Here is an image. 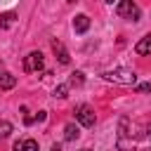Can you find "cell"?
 Instances as JSON below:
<instances>
[{
    "label": "cell",
    "instance_id": "6da1fadb",
    "mask_svg": "<svg viewBox=\"0 0 151 151\" xmlns=\"http://www.w3.org/2000/svg\"><path fill=\"white\" fill-rule=\"evenodd\" d=\"M125 134H132L125 130V123L120 118L118 123V137H125ZM116 146L120 151H151V127H146L144 132H134L130 139H116Z\"/></svg>",
    "mask_w": 151,
    "mask_h": 151
},
{
    "label": "cell",
    "instance_id": "7a4b0ae2",
    "mask_svg": "<svg viewBox=\"0 0 151 151\" xmlns=\"http://www.w3.org/2000/svg\"><path fill=\"white\" fill-rule=\"evenodd\" d=\"M101 76H104V80L116 83V85H134L137 83V73L132 68H113V71H104Z\"/></svg>",
    "mask_w": 151,
    "mask_h": 151
},
{
    "label": "cell",
    "instance_id": "3957f363",
    "mask_svg": "<svg viewBox=\"0 0 151 151\" xmlns=\"http://www.w3.org/2000/svg\"><path fill=\"white\" fill-rule=\"evenodd\" d=\"M116 14L123 17V19H130V21H139V17H142L139 7H137L132 0H120V2L116 5Z\"/></svg>",
    "mask_w": 151,
    "mask_h": 151
},
{
    "label": "cell",
    "instance_id": "277c9868",
    "mask_svg": "<svg viewBox=\"0 0 151 151\" xmlns=\"http://www.w3.org/2000/svg\"><path fill=\"white\" fill-rule=\"evenodd\" d=\"M42 66H45L42 52H28L26 54V59H24V71L26 73H38V71H42Z\"/></svg>",
    "mask_w": 151,
    "mask_h": 151
},
{
    "label": "cell",
    "instance_id": "5b68a950",
    "mask_svg": "<svg viewBox=\"0 0 151 151\" xmlns=\"http://www.w3.org/2000/svg\"><path fill=\"white\" fill-rule=\"evenodd\" d=\"M73 113H76V118H78V123L83 125V127H92L94 125V111L87 106V104H78L76 109H73Z\"/></svg>",
    "mask_w": 151,
    "mask_h": 151
},
{
    "label": "cell",
    "instance_id": "8992f818",
    "mask_svg": "<svg viewBox=\"0 0 151 151\" xmlns=\"http://www.w3.org/2000/svg\"><path fill=\"white\" fill-rule=\"evenodd\" d=\"M52 52H54V57H57V61L59 64H71V54H68V50L64 47V42L61 40H52Z\"/></svg>",
    "mask_w": 151,
    "mask_h": 151
},
{
    "label": "cell",
    "instance_id": "52a82bcc",
    "mask_svg": "<svg viewBox=\"0 0 151 151\" xmlns=\"http://www.w3.org/2000/svg\"><path fill=\"white\" fill-rule=\"evenodd\" d=\"M90 28V17L87 14H78L76 19H73V31L76 33H85Z\"/></svg>",
    "mask_w": 151,
    "mask_h": 151
},
{
    "label": "cell",
    "instance_id": "ba28073f",
    "mask_svg": "<svg viewBox=\"0 0 151 151\" xmlns=\"http://www.w3.org/2000/svg\"><path fill=\"white\" fill-rule=\"evenodd\" d=\"M12 151H38V142L35 139H21V142H17L14 146H12Z\"/></svg>",
    "mask_w": 151,
    "mask_h": 151
},
{
    "label": "cell",
    "instance_id": "9c48e42d",
    "mask_svg": "<svg viewBox=\"0 0 151 151\" xmlns=\"http://www.w3.org/2000/svg\"><path fill=\"white\" fill-rule=\"evenodd\" d=\"M134 52H137V54H151V33H146V35L134 45Z\"/></svg>",
    "mask_w": 151,
    "mask_h": 151
},
{
    "label": "cell",
    "instance_id": "30bf717a",
    "mask_svg": "<svg viewBox=\"0 0 151 151\" xmlns=\"http://www.w3.org/2000/svg\"><path fill=\"white\" fill-rule=\"evenodd\" d=\"M17 85V78L7 71H0V90H12Z\"/></svg>",
    "mask_w": 151,
    "mask_h": 151
},
{
    "label": "cell",
    "instance_id": "8fae6325",
    "mask_svg": "<svg viewBox=\"0 0 151 151\" xmlns=\"http://www.w3.org/2000/svg\"><path fill=\"white\" fill-rule=\"evenodd\" d=\"M64 132H66V134H64V137H66V142H73V139H78V137H80V130H78V125H76V123H68Z\"/></svg>",
    "mask_w": 151,
    "mask_h": 151
},
{
    "label": "cell",
    "instance_id": "7c38bea8",
    "mask_svg": "<svg viewBox=\"0 0 151 151\" xmlns=\"http://www.w3.org/2000/svg\"><path fill=\"white\" fill-rule=\"evenodd\" d=\"M14 21H17V14H14V12H5V14H0V28H9Z\"/></svg>",
    "mask_w": 151,
    "mask_h": 151
},
{
    "label": "cell",
    "instance_id": "4fadbf2b",
    "mask_svg": "<svg viewBox=\"0 0 151 151\" xmlns=\"http://www.w3.org/2000/svg\"><path fill=\"white\" fill-rule=\"evenodd\" d=\"M9 134H12V123L0 120V139H5V137H9Z\"/></svg>",
    "mask_w": 151,
    "mask_h": 151
},
{
    "label": "cell",
    "instance_id": "5bb4252c",
    "mask_svg": "<svg viewBox=\"0 0 151 151\" xmlns=\"http://www.w3.org/2000/svg\"><path fill=\"white\" fill-rule=\"evenodd\" d=\"M83 73L80 71H76V73H71V78H68V85H83Z\"/></svg>",
    "mask_w": 151,
    "mask_h": 151
},
{
    "label": "cell",
    "instance_id": "9a60e30c",
    "mask_svg": "<svg viewBox=\"0 0 151 151\" xmlns=\"http://www.w3.org/2000/svg\"><path fill=\"white\" fill-rule=\"evenodd\" d=\"M66 94H68V85H57V87H54V97L64 99Z\"/></svg>",
    "mask_w": 151,
    "mask_h": 151
},
{
    "label": "cell",
    "instance_id": "2e32d148",
    "mask_svg": "<svg viewBox=\"0 0 151 151\" xmlns=\"http://www.w3.org/2000/svg\"><path fill=\"white\" fill-rule=\"evenodd\" d=\"M137 90L139 92H151V83H142V85H137Z\"/></svg>",
    "mask_w": 151,
    "mask_h": 151
},
{
    "label": "cell",
    "instance_id": "e0dca14e",
    "mask_svg": "<svg viewBox=\"0 0 151 151\" xmlns=\"http://www.w3.org/2000/svg\"><path fill=\"white\" fill-rule=\"evenodd\" d=\"M45 118H47V113H45V111H38V116H35V120H45Z\"/></svg>",
    "mask_w": 151,
    "mask_h": 151
},
{
    "label": "cell",
    "instance_id": "ac0fdd59",
    "mask_svg": "<svg viewBox=\"0 0 151 151\" xmlns=\"http://www.w3.org/2000/svg\"><path fill=\"white\" fill-rule=\"evenodd\" d=\"M104 2H113V0H104Z\"/></svg>",
    "mask_w": 151,
    "mask_h": 151
},
{
    "label": "cell",
    "instance_id": "d6986e66",
    "mask_svg": "<svg viewBox=\"0 0 151 151\" xmlns=\"http://www.w3.org/2000/svg\"><path fill=\"white\" fill-rule=\"evenodd\" d=\"M80 151H90V149H80Z\"/></svg>",
    "mask_w": 151,
    "mask_h": 151
}]
</instances>
